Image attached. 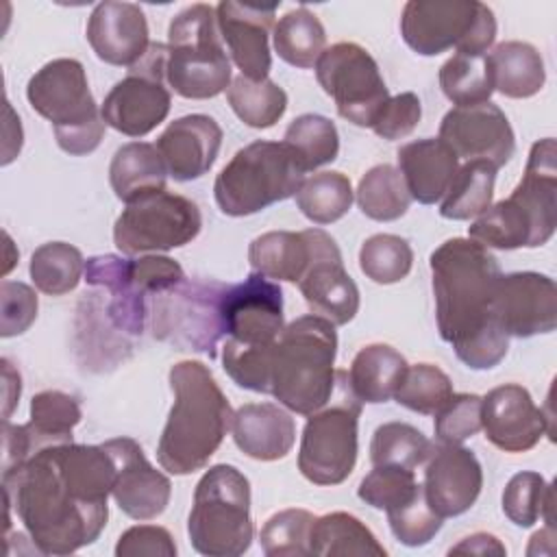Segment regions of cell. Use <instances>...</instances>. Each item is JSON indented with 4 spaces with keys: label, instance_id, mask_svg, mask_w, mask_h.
Listing matches in <instances>:
<instances>
[{
    "label": "cell",
    "instance_id": "19",
    "mask_svg": "<svg viewBox=\"0 0 557 557\" xmlns=\"http://www.w3.org/2000/svg\"><path fill=\"white\" fill-rule=\"evenodd\" d=\"M115 463L111 496L115 505L133 520H152L161 516L172 496L170 479L159 472L133 437H113L102 442Z\"/></svg>",
    "mask_w": 557,
    "mask_h": 557
},
{
    "label": "cell",
    "instance_id": "15",
    "mask_svg": "<svg viewBox=\"0 0 557 557\" xmlns=\"http://www.w3.org/2000/svg\"><path fill=\"white\" fill-rule=\"evenodd\" d=\"M311 261L298 281L300 294L313 315L335 326L348 324L359 311V287L346 272L339 246L322 228H307Z\"/></svg>",
    "mask_w": 557,
    "mask_h": 557
},
{
    "label": "cell",
    "instance_id": "32",
    "mask_svg": "<svg viewBox=\"0 0 557 557\" xmlns=\"http://www.w3.org/2000/svg\"><path fill=\"white\" fill-rule=\"evenodd\" d=\"M311 261V242L307 231H270L255 237L248 246V263L274 281L298 283Z\"/></svg>",
    "mask_w": 557,
    "mask_h": 557
},
{
    "label": "cell",
    "instance_id": "11",
    "mask_svg": "<svg viewBox=\"0 0 557 557\" xmlns=\"http://www.w3.org/2000/svg\"><path fill=\"white\" fill-rule=\"evenodd\" d=\"M226 285L183 278L176 287L154 294L148 300L154 339L168 342L178 350L205 352L215 357L218 339L224 335L220 305Z\"/></svg>",
    "mask_w": 557,
    "mask_h": 557
},
{
    "label": "cell",
    "instance_id": "35",
    "mask_svg": "<svg viewBox=\"0 0 557 557\" xmlns=\"http://www.w3.org/2000/svg\"><path fill=\"white\" fill-rule=\"evenodd\" d=\"M276 54L300 70L313 67L326 46V33L320 17L307 7L287 11L272 30Z\"/></svg>",
    "mask_w": 557,
    "mask_h": 557
},
{
    "label": "cell",
    "instance_id": "7",
    "mask_svg": "<svg viewBox=\"0 0 557 557\" xmlns=\"http://www.w3.org/2000/svg\"><path fill=\"white\" fill-rule=\"evenodd\" d=\"M305 170L283 141L257 139L233 154L213 183L224 215L244 218L296 196Z\"/></svg>",
    "mask_w": 557,
    "mask_h": 557
},
{
    "label": "cell",
    "instance_id": "10",
    "mask_svg": "<svg viewBox=\"0 0 557 557\" xmlns=\"http://www.w3.org/2000/svg\"><path fill=\"white\" fill-rule=\"evenodd\" d=\"M400 35L422 57L450 48L459 54H485L496 39V17L479 0H409L400 13Z\"/></svg>",
    "mask_w": 557,
    "mask_h": 557
},
{
    "label": "cell",
    "instance_id": "29",
    "mask_svg": "<svg viewBox=\"0 0 557 557\" xmlns=\"http://www.w3.org/2000/svg\"><path fill=\"white\" fill-rule=\"evenodd\" d=\"M407 359L389 344L363 346L348 370V385L359 403H387L394 398L405 372Z\"/></svg>",
    "mask_w": 557,
    "mask_h": 557
},
{
    "label": "cell",
    "instance_id": "45",
    "mask_svg": "<svg viewBox=\"0 0 557 557\" xmlns=\"http://www.w3.org/2000/svg\"><path fill=\"white\" fill-rule=\"evenodd\" d=\"M453 394V381L442 368L433 363H413L407 366L394 398L409 411L433 416Z\"/></svg>",
    "mask_w": 557,
    "mask_h": 557
},
{
    "label": "cell",
    "instance_id": "46",
    "mask_svg": "<svg viewBox=\"0 0 557 557\" xmlns=\"http://www.w3.org/2000/svg\"><path fill=\"white\" fill-rule=\"evenodd\" d=\"M422 492L416 481V470L396 466H374L359 483V498L381 511H394Z\"/></svg>",
    "mask_w": 557,
    "mask_h": 557
},
{
    "label": "cell",
    "instance_id": "55",
    "mask_svg": "<svg viewBox=\"0 0 557 557\" xmlns=\"http://www.w3.org/2000/svg\"><path fill=\"white\" fill-rule=\"evenodd\" d=\"M448 555H483V557L496 555V557H503V555H507V548L496 535L479 531V533L461 537L455 546H450Z\"/></svg>",
    "mask_w": 557,
    "mask_h": 557
},
{
    "label": "cell",
    "instance_id": "39",
    "mask_svg": "<svg viewBox=\"0 0 557 557\" xmlns=\"http://www.w3.org/2000/svg\"><path fill=\"white\" fill-rule=\"evenodd\" d=\"M350 178L342 172H318L302 181L296 191V207L313 224H331L344 218L352 205Z\"/></svg>",
    "mask_w": 557,
    "mask_h": 557
},
{
    "label": "cell",
    "instance_id": "40",
    "mask_svg": "<svg viewBox=\"0 0 557 557\" xmlns=\"http://www.w3.org/2000/svg\"><path fill=\"white\" fill-rule=\"evenodd\" d=\"M283 144L294 152L305 174L335 161L339 152L335 124L318 113H302L294 117L285 131Z\"/></svg>",
    "mask_w": 557,
    "mask_h": 557
},
{
    "label": "cell",
    "instance_id": "1",
    "mask_svg": "<svg viewBox=\"0 0 557 557\" xmlns=\"http://www.w3.org/2000/svg\"><path fill=\"white\" fill-rule=\"evenodd\" d=\"M115 463L102 444H52L2 472L4 503L17 511L35 550L70 555L102 533Z\"/></svg>",
    "mask_w": 557,
    "mask_h": 557
},
{
    "label": "cell",
    "instance_id": "30",
    "mask_svg": "<svg viewBox=\"0 0 557 557\" xmlns=\"http://www.w3.org/2000/svg\"><path fill=\"white\" fill-rule=\"evenodd\" d=\"M494 91L507 98H531L546 83L544 59L527 41H503L485 54Z\"/></svg>",
    "mask_w": 557,
    "mask_h": 557
},
{
    "label": "cell",
    "instance_id": "47",
    "mask_svg": "<svg viewBox=\"0 0 557 557\" xmlns=\"http://www.w3.org/2000/svg\"><path fill=\"white\" fill-rule=\"evenodd\" d=\"M315 516L307 509H283L272 513L261 527L259 542L268 557L309 555V531Z\"/></svg>",
    "mask_w": 557,
    "mask_h": 557
},
{
    "label": "cell",
    "instance_id": "41",
    "mask_svg": "<svg viewBox=\"0 0 557 557\" xmlns=\"http://www.w3.org/2000/svg\"><path fill=\"white\" fill-rule=\"evenodd\" d=\"M28 272L39 292L63 296L72 292L85 274V259L81 250L67 242H48L30 255Z\"/></svg>",
    "mask_w": 557,
    "mask_h": 557
},
{
    "label": "cell",
    "instance_id": "34",
    "mask_svg": "<svg viewBox=\"0 0 557 557\" xmlns=\"http://www.w3.org/2000/svg\"><path fill=\"white\" fill-rule=\"evenodd\" d=\"M83 411L74 396L61 389H44L30 400V420L24 424L30 455L52 444L72 442V429L81 422Z\"/></svg>",
    "mask_w": 557,
    "mask_h": 557
},
{
    "label": "cell",
    "instance_id": "2",
    "mask_svg": "<svg viewBox=\"0 0 557 557\" xmlns=\"http://www.w3.org/2000/svg\"><path fill=\"white\" fill-rule=\"evenodd\" d=\"M429 265L440 337L470 370L498 366L509 350V335L494 309L503 274L496 257L470 237H453L431 252Z\"/></svg>",
    "mask_w": 557,
    "mask_h": 557
},
{
    "label": "cell",
    "instance_id": "21",
    "mask_svg": "<svg viewBox=\"0 0 557 557\" xmlns=\"http://www.w3.org/2000/svg\"><path fill=\"white\" fill-rule=\"evenodd\" d=\"M424 463V498L442 520L461 516L476 503L483 487V470L470 448L437 444Z\"/></svg>",
    "mask_w": 557,
    "mask_h": 557
},
{
    "label": "cell",
    "instance_id": "25",
    "mask_svg": "<svg viewBox=\"0 0 557 557\" xmlns=\"http://www.w3.org/2000/svg\"><path fill=\"white\" fill-rule=\"evenodd\" d=\"M507 198L529 220L537 246H544L557 224V148L553 137H544L531 146L524 174Z\"/></svg>",
    "mask_w": 557,
    "mask_h": 557
},
{
    "label": "cell",
    "instance_id": "5",
    "mask_svg": "<svg viewBox=\"0 0 557 557\" xmlns=\"http://www.w3.org/2000/svg\"><path fill=\"white\" fill-rule=\"evenodd\" d=\"M26 98L52 124L63 152L83 157L100 146L107 124L89 91L81 61L65 57L48 61L30 76Z\"/></svg>",
    "mask_w": 557,
    "mask_h": 557
},
{
    "label": "cell",
    "instance_id": "44",
    "mask_svg": "<svg viewBox=\"0 0 557 557\" xmlns=\"http://www.w3.org/2000/svg\"><path fill=\"white\" fill-rule=\"evenodd\" d=\"M413 265V250L407 239L392 233H376L368 237L359 248L361 272L379 283L392 285L403 281Z\"/></svg>",
    "mask_w": 557,
    "mask_h": 557
},
{
    "label": "cell",
    "instance_id": "3",
    "mask_svg": "<svg viewBox=\"0 0 557 557\" xmlns=\"http://www.w3.org/2000/svg\"><path fill=\"white\" fill-rule=\"evenodd\" d=\"M168 379L174 403L157 444V461L170 474L185 476L215 455L231 429L233 409L202 361H178Z\"/></svg>",
    "mask_w": 557,
    "mask_h": 557
},
{
    "label": "cell",
    "instance_id": "49",
    "mask_svg": "<svg viewBox=\"0 0 557 557\" xmlns=\"http://www.w3.org/2000/svg\"><path fill=\"white\" fill-rule=\"evenodd\" d=\"M433 416V431L440 444H463L481 431V396L453 394Z\"/></svg>",
    "mask_w": 557,
    "mask_h": 557
},
{
    "label": "cell",
    "instance_id": "51",
    "mask_svg": "<svg viewBox=\"0 0 557 557\" xmlns=\"http://www.w3.org/2000/svg\"><path fill=\"white\" fill-rule=\"evenodd\" d=\"M37 294L20 281H2L0 285V335L15 337L28 331L37 318Z\"/></svg>",
    "mask_w": 557,
    "mask_h": 557
},
{
    "label": "cell",
    "instance_id": "33",
    "mask_svg": "<svg viewBox=\"0 0 557 557\" xmlns=\"http://www.w3.org/2000/svg\"><path fill=\"white\" fill-rule=\"evenodd\" d=\"M309 555L385 557L387 550L357 516L346 511H331L313 520L309 531Z\"/></svg>",
    "mask_w": 557,
    "mask_h": 557
},
{
    "label": "cell",
    "instance_id": "22",
    "mask_svg": "<svg viewBox=\"0 0 557 557\" xmlns=\"http://www.w3.org/2000/svg\"><path fill=\"white\" fill-rule=\"evenodd\" d=\"M276 4H250L222 0L215 7L218 33L224 39L233 63L242 76L250 81H265L272 67L268 37L274 30Z\"/></svg>",
    "mask_w": 557,
    "mask_h": 557
},
{
    "label": "cell",
    "instance_id": "13",
    "mask_svg": "<svg viewBox=\"0 0 557 557\" xmlns=\"http://www.w3.org/2000/svg\"><path fill=\"white\" fill-rule=\"evenodd\" d=\"M165 44L152 41L144 59L111 87L100 104L107 126L126 137H144L168 117L172 96L165 87Z\"/></svg>",
    "mask_w": 557,
    "mask_h": 557
},
{
    "label": "cell",
    "instance_id": "27",
    "mask_svg": "<svg viewBox=\"0 0 557 557\" xmlns=\"http://www.w3.org/2000/svg\"><path fill=\"white\" fill-rule=\"evenodd\" d=\"M396 157L409 196L420 205L440 202L459 170L457 154L435 137L409 141L398 148Z\"/></svg>",
    "mask_w": 557,
    "mask_h": 557
},
{
    "label": "cell",
    "instance_id": "24",
    "mask_svg": "<svg viewBox=\"0 0 557 557\" xmlns=\"http://www.w3.org/2000/svg\"><path fill=\"white\" fill-rule=\"evenodd\" d=\"M220 146L222 128L205 113H191L170 122L157 139V150L168 174L181 183L205 176L215 163Z\"/></svg>",
    "mask_w": 557,
    "mask_h": 557
},
{
    "label": "cell",
    "instance_id": "28",
    "mask_svg": "<svg viewBox=\"0 0 557 557\" xmlns=\"http://www.w3.org/2000/svg\"><path fill=\"white\" fill-rule=\"evenodd\" d=\"M85 281L104 287L109 324L126 335H141L148 320V298L133 289L128 281V259L117 255H96L85 261Z\"/></svg>",
    "mask_w": 557,
    "mask_h": 557
},
{
    "label": "cell",
    "instance_id": "31",
    "mask_svg": "<svg viewBox=\"0 0 557 557\" xmlns=\"http://www.w3.org/2000/svg\"><path fill=\"white\" fill-rule=\"evenodd\" d=\"M168 168L154 144L128 141L120 146L109 165V183L122 202L165 189Z\"/></svg>",
    "mask_w": 557,
    "mask_h": 557
},
{
    "label": "cell",
    "instance_id": "17",
    "mask_svg": "<svg viewBox=\"0 0 557 557\" xmlns=\"http://www.w3.org/2000/svg\"><path fill=\"white\" fill-rule=\"evenodd\" d=\"M222 326L242 344H270L283 331V292L278 283L250 272L242 283L226 285L220 305Z\"/></svg>",
    "mask_w": 557,
    "mask_h": 557
},
{
    "label": "cell",
    "instance_id": "6",
    "mask_svg": "<svg viewBox=\"0 0 557 557\" xmlns=\"http://www.w3.org/2000/svg\"><path fill=\"white\" fill-rule=\"evenodd\" d=\"M187 535L196 553L237 557L250 548V483L231 463L211 466L194 490Z\"/></svg>",
    "mask_w": 557,
    "mask_h": 557
},
{
    "label": "cell",
    "instance_id": "42",
    "mask_svg": "<svg viewBox=\"0 0 557 557\" xmlns=\"http://www.w3.org/2000/svg\"><path fill=\"white\" fill-rule=\"evenodd\" d=\"M433 450V444L422 431L407 422H385L376 426L370 442L372 466H396L416 470Z\"/></svg>",
    "mask_w": 557,
    "mask_h": 557
},
{
    "label": "cell",
    "instance_id": "4",
    "mask_svg": "<svg viewBox=\"0 0 557 557\" xmlns=\"http://www.w3.org/2000/svg\"><path fill=\"white\" fill-rule=\"evenodd\" d=\"M335 355V324L313 313L296 318L270 344L268 394L285 409L311 416L333 394Z\"/></svg>",
    "mask_w": 557,
    "mask_h": 557
},
{
    "label": "cell",
    "instance_id": "23",
    "mask_svg": "<svg viewBox=\"0 0 557 557\" xmlns=\"http://www.w3.org/2000/svg\"><path fill=\"white\" fill-rule=\"evenodd\" d=\"M87 41L109 65L133 67L150 48L148 22L139 4L104 0L87 20Z\"/></svg>",
    "mask_w": 557,
    "mask_h": 557
},
{
    "label": "cell",
    "instance_id": "26",
    "mask_svg": "<svg viewBox=\"0 0 557 557\" xmlns=\"http://www.w3.org/2000/svg\"><path fill=\"white\" fill-rule=\"evenodd\" d=\"M233 442L257 461H276L292 453L296 442V422L283 405L246 403L233 413Z\"/></svg>",
    "mask_w": 557,
    "mask_h": 557
},
{
    "label": "cell",
    "instance_id": "20",
    "mask_svg": "<svg viewBox=\"0 0 557 557\" xmlns=\"http://www.w3.org/2000/svg\"><path fill=\"white\" fill-rule=\"evenodd\" d=\"M494 309L509 337H533L553 333L557 326V287L540 272L500 274Z\"/></svg>",
    "mask_w": 557,
    "mask_h": 557
},
{
    "label": "cell",
    "instance_id": "52",
    "mask_svg": "<svg viewBox=\"0 0 557 557\" xmlns=\"http://www.w3.org/2000/svg\"><path fill=\"white\" fill-rule=\"evenodd\" d=\"M185 278L178 261L161 255H146L139 259H128V281L133 289L146 298L176 287Z\"/></svg>",
    "mask_w": 557,
    "mask_h": 557
},
{
    "label": "cell",
    "instance_id": "36",
    "mask_svg": "<svg viewBox=\"0 0 557 557\" xmlns=\"http://www.w3.org/2000/svg\"><path fill=\"white\" fill-rule=\"evenodd\" d=\"M496 168L487 161H466L459 165L448 191L440 200V215L446 220H472L481 215L494 198Z\"/></svg>",
    "mask_w": 557,
    "mask_h": 557
},
{
    "label": "cell",
    "instance_id": "56",
    "mask_svg": "<svg viewBox=\"0 0 557 557\" xmlns=\"http://www.w3.org/2000/svg\"><path fill=\"white\" fill-rule=\"evenodd\" d=\"M2 381H4V420H9L13 407L20 400V392H22L20 372L11 366L9 359H2Z\"/></svg>",
    "mask_w": 557,
    "mask_h": 557
},
{
    "label": "cell",
    "instance_id": "50",
    "mask_svg": "<svg viewBox=\"0 0 557 557\" xmlns=\"http://www.w3.org/2000/svg\"><path fill=\"white\" fill-rule=\"evenodd\" d=\"M387 522L394 537L411 548L429 544L442 529V518L429 507L424 490L407 505L387 511Z\"/></svg>",
    "mask_w": 557,
    "mask_h": 557
},
{
    "label": "cell",
    "instance_id": "54",
    "mask_svg": "<svg viewBox=\"0 0 557 557\" xmlns=\"http://www.w3.org/2000/svg\"><path fill=\"white\" fill-rule=\"evenodd\" d=\"M117 557H174L176 544L165 527L137 524L126 529L115 544Z\"/></svg>",
    "mask_w": 557,
    "mask_h": 557
},
{
    "label": "cell",
    "instance_id": "16",
    "mask_svg": "<svg viewBox=\"0 0 557 557\" xmlns=\"http://www.w3.org/2000/svg\"><path fill=\"white\" fill-rule=\"evenodd\" d=\"M442 139L457 159L487 161L496 170L516 152V137L503 109L494 102L453 107L440 124Z\"/></svg>",
    "mask_w": 557,
    "mask_h": 557
},
{
    "label": "cell",
    "instance_id": "8",
    "mask_svg": "<svg viewBox=\"0 0 557 557\" xmlns=\"http://www.w3.org/2000/svg\"><path fill=\"white\" fill-rule=\"evenodd\" d=\"M165 83L183 98L207 100L231 85V61L222 46L215 9L191 4L168 26Z\"/></svg>",
    "mask_w": 557,
    "mask_h": 557
},
{
    "label": "cell",
    "instance_id": "18",
    "mask_svg": "<svg viewBox=\"0 0 557 557\" xmlns=\"http://www.w3.org/2000/svg\"><path fill=\"white\" fill-rule=\"evenodd\" d=\"M550 420L518 383L498 385L481 398V429L487 442L505 453H527L544 435L553 437Z\"/></svg>",
    "mask_w": 557,
    "mask_h": 557
},
{
    "label": "cell",
    "instance_id": "12",
    "mask_svg": "<svg viewBox=\"0 0 557 557\" xmlns=\"http://www.w3.org/2000/svg\"><path fill=\"white\" fill-rule=\"evenodd\" d=\"M202 215L194 200L168 189L144 194L117 215L113 242L124 255L165 252L196 239Z\"/></svg>",
    "mask_w": 557,
    "mask_h": 557
},
{
    "label": "cell",
    "instance_id": "14",
    "mask_svg": "<svg viewBox=\"0 0 557 557\" xmlns=\"http://www.w3.org/2000/svg\"><path fill=\"white\" fill-rule=\"evenodd\" d=\"M313 67L320 87L335 100L337 113L355 126H372L389 98L372 54L355 41H339L324 48Z\"/></svg>",
    "mask_w": 557,
    "mask_h": 557
},
{
    "label": "cell",
    "instance_id": "53",
    "mask_svg": "<svg viewBox=\"0 0 557 557\" xmlns=\"http://www.w3.org/2000/svg\"><path fill=\"white\" fill-rule=\"evenodd\" d=\"M420 117H422L420 98L413 91H403L385 100V104L379 109L370 128L381 139L394 141L411 135L420 124Z\"/></svg>",
    "mask_w": 557,
    "mask_h": 557
},
{
    "label": "cell",
    "instance_id": "43",
    "mask_svg": "<svg viewBox=\"0 0 557 557\" xmlns=\"http://www.w3.org/2000/svg\"><path fill=\"white\" fill-rule=\"evenodd\" d=\"M440 87L455 107L487 102L494 94L485 54L455 52L440 67Z\"/></svg>",
    "mask_w": 557,
    "mask_h": 557
},
{
    "label": "cell",
    "instance_id": "9",
    "mask_svg": "<svg viewBox=\"0 0 557 557\" xmlns=\"http://www.w3.org/2000/svg\"><path fill=\"white\" fill-rule=\"evenodd\" d=\"M361 403L348 385V372L335 370L329 403L307 416L300 437L298 470L315 485L344 483L357 463V424Z\"/></svg>",
    "mask_w": 557,
    "mask_h": 557
},
{
    "label": "cell",
    "instance_id": "38",
    "mask_svg": "<svg viewBox=\"0 0 557 557\" xmlns=\"http://www.w3.org/2000/svg\"><path fill=\"white\" fill-rule=\"evenodd\" d=\"M226 100L235 115L250 128L274 126L285 109L287 94L274 81H250L246 76H235L226 89Z\"/></svg>",
    "mask_w": 557,
    "mask_h": 557
},
{
    "label": "cell",
    "instance_id": "48",
    "mask_svg": "<svg viewBox=\"0 0 557 557\" xmlns=\"http://www.w3.org/2000/svg\"><path fill=\"white\" fill-rule=\"evenodd\" d=\"M548 483L540 472H518L503 490V513L516 527H533L542 516V505Z\"/></svg>",
    "mask_w": 557,
    "mask_h": 557
},
{
    "label": "cell",
    "instance_id": "37",
    "mask_svg": "<svg viewBox=\"0 0 557 557\" xmlns=\"http://www.w3.org/2000/svg\"><path fill=\"white\" fill-rule=\"evenodd\" d=\"M355 198L361 213L376 222H394L403 218L411 205L403 174L389 163L370 168L361 176Z\"/></svg>",
    "mask_w": 557,
    "mask_h": 557
}]
</instances>
